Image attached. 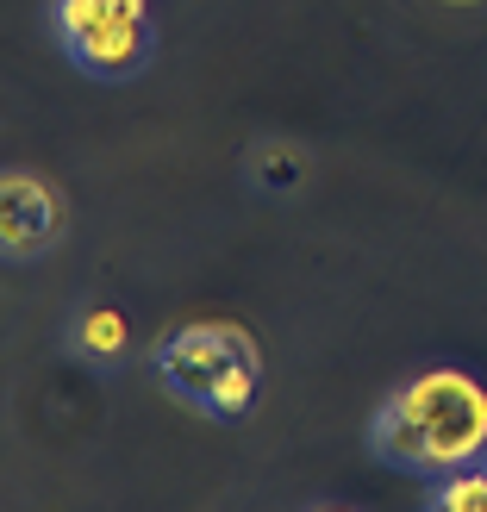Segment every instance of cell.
<instances>
[{
    "instance_id": "2",
    "label": "cell",
    "mask_w": 487,
    "mask_h": 512,
    "mask_svg": "<svg viewBox=\"0 0 487 512\" xmlns=\"http://www.w3.org/2000/svg\"><path fill=\"white\" fill-rule=\"evenodd\" d=\"M406 406V419L419 425L431 475L469 469L487 456V388L463 369H425L394 394Z\"/></svg>"
},
{
    "instance_id": "8",
    "label": "cell",
    "mask_w": 487,
    "mask_h": 512,
    "mask_svg": "<svg viewBox=\"0 0 487 512\" xmlns=\"http://www.w3.org/2000/svg\"><path fill=\"white\" fill-rule=\"evenodd\" d=\"M250 175H256L263 188H281V194H288V188H300V157H294L288 144H256Z\"/></svg>"
},
{
    "instance_id": "3",
    "label": "cell",
    "mask_w": 487,
    "mask_h": 512,
    "mask_svg": "<svg viewBox=\"0 0 487 512\" xmlns=\"http://www.w3.org/2000/svg\"><path fill=\"white\" fill-rule=\"evenodd\" d=\"M63 238V194L32 169H0V263H38Z\"/></svg>"
},
{
    "instance_id": "4",
    "label": "cell",
    "mask_w": 487,
    "mask_h": 512,
    "mask_svg": "<svg viewBox=\"0 0 487 512\" xmlns=\"http://www.w3.org/2000/svg\"><path fill=\"white\" fill-rule=\"evenodd\" d=\"M63 44H69V57L88 75H100V82H125V75H138L144 57H150V19H119L113 0H107L100 19H88L82 32H69Z\"/></svg>"
},
{
    "instance_id": "9",
    "label": "cell",
    "mask_w": 487,
    "mask_h": 512,
    "mask_svg": "<svg viewBox=\"0 0 487 512\" xmlns=\"http://www.w3.org/2000/svg\"><path fill=\"white\" fill-rule=\"evenodd\" d=\"M119 19H150V0H113Z\"/></svg>"
},
{
    "instance_id": "1",
    "label": "cell",
    "mask_w": 487,
    "mask_h": 512,
    "mask_svg": "<svg viewBox=\"0 0 487 512\" xmlns=\"http://www.w3.org/2000/svg\"><path fill=\"white\" fill-rule=\"evenodd\" d=\"M157 375L194 413L244 419L256 406V388H263V350L232 319H194V325H175L157 344Z\"/></svg>"
},
{
    "instance_id": "5",
    "label": "cell",
    "mask_w": 487,
    "mask_h": 512,
    "mask_svg": "<svg viewBox=\"0 0 487 512\" xmlns=\"http://www.w3.org/2000/svg\"><path fill=\"white\" fill-rule=\"evenodd\" d=\"M369 444H375L381 463H394V469H406V475H431L425 438H419V425L406 419V406H400L394 394L381 400V413H375V425H369Z\"/></svg>"
},
{
    "instance_id": "6",
    "label": "cell",
    "mask_w": 487,
    "mask_h": 512,
    "mask_svg": "<svg viewBox=\"0 0 487 512\" xmlns=\"http://www.w3.org/2000/svg\"><path fill=\"white\" fill-rule=\"evenodd\" d=\"M75 350L88 356V363H119L125 356V313L113 306H88V313H75Z\"/></svg>"
},
{
    "instance_id": "7",
    "label": "cell",
    "mask_w": 487,
    "mask_h": 512,
    "mask_svg": "<svg viewBox=\"0 0 487 512\" xmlns=\"http://www.w3.org/2000/svg\"><path fill=\"white\" fill-rule=\"evenodd\" d=\"M431 512H487V469L469 463V469L438 475V488H431Z\"/></svg>"
}]
</instances>
